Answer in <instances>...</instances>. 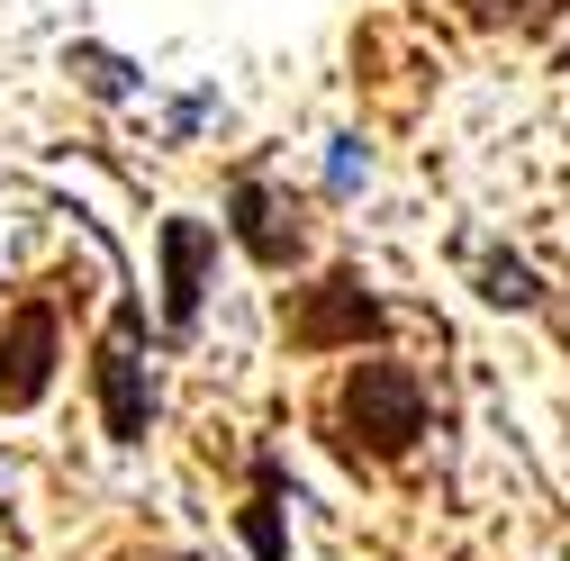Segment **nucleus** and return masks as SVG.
I'll list each match as a JSON object with an SVG mask.
<instances>
[{
    "mask_svg": "<svg viewBox=\"0 0 570 561\" xmlns=\"http://www.w3.org/2000/svg\"><path fill=\"white\" fill-rule=\"evenodd\" d=\"M236 236H245L254 263H291V254H299V227H281V208H272L254 181L236 190Z\"/></svg>",
    "mask_w": 570,
    "mask_h": 561,
    "instance_id": "6",
    "label": "nucleus"
},
{
    "mask_svg": "<svg viewBox=\"0 0 570 561\" xmlns=\"http://www.w3.org/2000/svg\"><path fill=\"white\" fill-rule=\"evenodd\" d=\"M372 326H381V308L363 299V280H344V272H335V280H326V308H317V317H299V344H335V335H372Z\"/></svg>",
    "mask_w": 570,
    "mask_h": 561,
    "instance_id": "5",
    "label": "nucleus"
},
{
    "mask_svg": "<svg viewBox=\"0 0 570 561\" xmlns=\"http://www.w3.org/2000/svg\"><path fill=\"white\" fill-rule=\"evenodd\" d=\"M100 390H109V435L136 444V435H146V416H155V381H146V363H136L127 335L100 354Z\"/></svg>",
    "mask_w": 570,
    "mask_h": 561,
    "instance_id": "3",
    "label": "nucleus"
},
{
    "mask_svg": "<svg viewBox=\"0 0 570 561\" xmlns=\"http://www.w3.org/2000/svg\"><path fill=\"white\" fill-rule=\"evenodd\" d=\"M55 381V308H19L0 335V407H37Z\"/></svg>",
    "mask_w": 570,
    "mask_h": 561,
    "instance_id": "2",
    "label": "nucleus"
},
{
    "mask_svg": "<svg viewBox=\"0 0 570 561\" xmlns=\"http://www.w3.org/2000/svg\"><path fill=\"white\" fill-rule=\"evenodd\" d=\"M353 426H363L381 453H407V444L425 435V398H416V381H407L399 363H363V372H353Z\"/></svg>",
    "mask_w": 570,
    "mask_h": 561,
    "instance_id": "1",
    "label": "nucleus"
},
{
    "mask_svg": "<svg viewBox=\"0 0 570 561\" xmlns=\"http://www.w3.org/2000/svg\"><path fill=\"white\" fill-rule=\"evenodd\" d=\"M208 254H218V236H208L199 218H173V227H164V308H173V326L199 308V272H208Z\"/></svg>",
    "mask_w": 570,
    "mask_h": 561,
    "instance_id": "4",
    "label": "nucleus"
}]
</instances>
